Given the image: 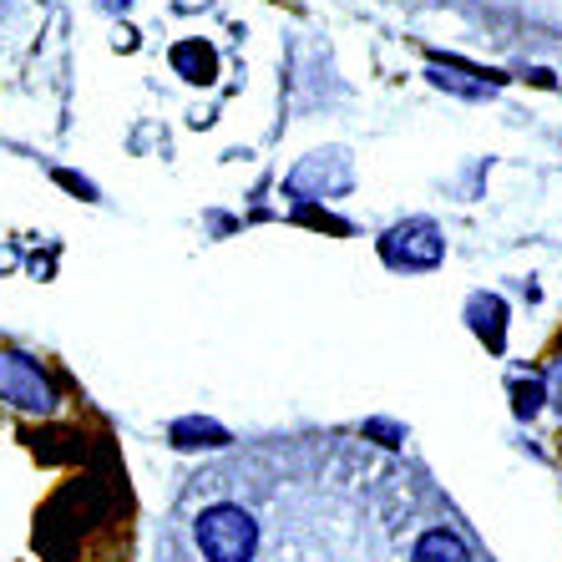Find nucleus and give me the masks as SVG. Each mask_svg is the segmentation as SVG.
<instances>
[{"mask_svg":"<svg viewBox=\"0 0 562 562\" xmlns=\"http://www.w3.org/2000/svg\"><path fill=\"white\" fill-rule=\"evenodd\" d=\"M355 188V162L345 147L310 153L300 168L289 172V193L294 198H345Z\"/></svg>","mask_w":562,"mask_h":562,"instance_id":"nucleus-3","label":"nucleus"},{"mask_svg":"<svg viewBox=\"0 0 562 562\" xmlns=\"http://www.w3.org/2000/svg\"><path fill=\"white\" fill-rule=\"evenodd\" d=\"M548 401L562 411V360H552V370H548Z\"/></svg>","mask_w":562,"mask_h":562,"instance_id":"nucleus-11","label":"nucleus"},{"mask_svg":"<svg viewBox=\"0 0 562 562\" xmlns=\"http://www.w3.org/2000/svg\"><path fill=\"white\" fill-rule=\"evenodd\" d=\"M198 552L209 562H249L259 552V522L234 502H213L198 512Z\"/></svg>","mask_w":562,"mask_h":562,"instance_id":"nucleus-1","label":"nucleus"},{"mask_svg":"<svg viewBox=\"0 0 562 562\" xmlns=\"http://www.w3.org/2000/svg\"><path fill=\"white\" fill-rule=\"evenodd\" d=\"M426 81H431L436 92H451V97H467V102H492V97L502 92V87H492V81H476L467 77V71H451V66H426Z\"/></svg>","mask_w":562,"mask_h":562,"instance_id":"nucleus-7","label":"nucleus"},{"mask_svg":"<svg viewBox=\"0 0 562 562\" xmlns=\"http://www.w3.org/2000/svg\"><path fill=\"white\" fill-rule=\"evenodd\" d=\"M172 71L188 81H213L218 77V52H213L209 41H178L172 46Z\"/></svg>","mask_w":562,"mask_h":562,"instance_id":"nucleus-6","label":"nucleus"},{"mask_svg":"<svg viewBox=\"0 0 562 562\" xmlns=\"http://www.w3.org/2000/svg\"><path fill=\"white\" fill-rule=\"evenodd\" d=\"M0 401H11V406L31 411V416H52L56 411L52 380L41 375L36 360H26L15 350H0Z\"/></svg>","mask_w":562,"mask_h":562,"instance_id":"nucleus-4","label":"nucleus"},{"mask_svg":"<svg viewBox=\"0 0 562 562\" xmlns=\"http://www.w3.org/2000/svg\"><path fill=\"white\" fill-rule=\"evenodd\" d=\"M467 325L471 335L486 345L492 355L507 350V300L502 294H486V289H476L467 300Z\"/></svg>","mask_w":562,"mask_h":562,"instance_id":"nucleus-5","label":"nucleus"},{"mask_svg":"<svg viewBox=\"0 0 562 562\" xmlns=\"http://www.w3.org/2000/svg\"><path fill=\"white\" fill-rule=\"evenodd\" d=\"M548 395H542V385L537 380H517V416H537V406H542Z\"/></svg>","mask_w":562,"mask_h":562,"instance_id":"nucleus-10","label":"nucleus"},{"mask_svg":"<svg viewBox=\"0 0 562 562\" xmlns=\"http://www.w3.org/2000/svg\"><path fill=\"white\" fill-rule=\"evenodd\" d=\"M380 259L391 269H406V274H426L446 259V238L436 218H401L395 228L380 234Z\"/></svg>","mask_w":562,"mask_h":562,"instance_id":"nucleus-2","label":"nucleus"},{"mask_svg":"<svg viewBox=\"0 0 562 562\" xmlns=\"http://www.w3.org/2000/svg\"><path fill=\"white\" fill-rule=\"evenodd\" d=\"M172 446H228V431L218 420H178L172 426Z\"/></svg>","mask_w":562,"mask_h":562,"instance_id":"nucleus-9","label":"nucleus"},{"mask_svg":"<svg viewBox=\"0 0 562 562\" xmlns=\"http://www.w3.org/2000/svg\"><path fill=\"white\" fill-rule=\"evenodd\" d=\"M411 562H471V552H467V542H461L457 532L431 527V532H426L416 548H411Z\"/></svg>","mask_w":562,"mask_h":562,"instance_id":"nucleus-8","label":"nucleus"}]
</instances>
